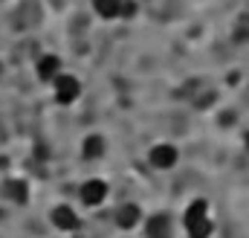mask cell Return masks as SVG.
Listing matches in <instances>:
<instances>
[{
    "label": "cell",
    "instance_id": "cell-5",
    "mask_svg": "<svg viewBox=\"0 0 249 238\" xmlns=\"http://www.w3.org/2000/svg\"><path fill=\"white\" fill-rule=\"evenodd\" d=\"M53 93H55V102L58 105H72L81 96V81L75 76H70V73H61L53 81Z\"/></svg>",
    "mask_w": 249,
    "mask_h": 238
},
{
    "label": "cell",
    "instance_id": "cell-8",
    "mask_svg": "<svg viewBox=\"0 0 249 238\" xmlns=\"http://www.w3.org/2000/svg\"><path fill=\"white\" fill-rule=\"evenodd\" d=\"M105 151H107L105 137H99V134L84 137V142H81V157H84V160H102V157H105Z\"/></svg>",
    "mask_w": 249,
    "mask_h": 238
},
{
    "label": "cell",
    "instance_id": "cell-13",
    "mask_svg": "<svg viewBox=\"0 0 249 238\" xmlns=\"http://www.w3.org/2000/svg\"><path fill=\"white\" fill-rule=\"evenodd\" d=\"M244 148H247V151H249V131H247V134H244Z\"/></svg>",
    "mask_w": 249,
    "mask_h": 238
},
{
    "label": "cell",
    "instance_id": "cell-11",
    "mask_svg": "<svg viewBox=\"0 0 249 238\" xmlns=\"http://www.w3.org/2000/svg\"><path fill=\"white\" fill-rule=\"evenodd\" d=\"M6 195H9L15 203H26V200H29V186H26V180H9V183H6Z\"/></svg>",
    "mask_w": 249,
    "mask_h": 238
},
{
    "label": "cell",
    "instance_id": "cell-9",
    "mask_svg": "<svg viewBox=\"0 0 249 238\" xmlns=\"http://www.w3.org/2000/svg\"><path fill=\"white\" fill-rule=\"evenodd\" d=\"M38 79L41 81H55L58 76H61V61H58V56H44V59H38Z\"/></svg>",
    "mask_w": 249,
    "mask_h": 238
},
{
    "label": "cell",
    "instance_id": "cell-3",
    "mask_svg": "<svg viewBox=\"0 0 249 238\" xmlns=\"http://www.w3.org/2000/svg\"><path fill=\"white\" fill-rule=\"evenodd\" d=\"M177 160H180V151H177V145H171V142H157V145L148 151V163H151L157 172L174 169Z\"/></svg>",
    "mask_w": 249,
    "mask_h": 238
},
{
    "label": "cell",
    "instance_id": "cell-7",
    "mask_svg": "<svg viewBox=\"0 0 249 238\" xmlns=\"http://www.w3.org/2000/svg\"><path fill=\"white\" fill-rule=\"evenodd\" d=\"M50 221H53V227L61 230V233H75V230L81 227L78 212H75L72 206H67V203H58V206L50 212Z\"/></svg>",
    "mask_w": 249,
    "mask_h": 238
},
{
    "label": "cell",
    "instance_id": "cell-1",
    "mask_svg": "<svg viewBox=\"0 0 249 238\" xmlns=\"http://www.w3.org/2000/svg\"><path fill=\"white\" fill-rule=\"evenodd\" d=\"M183 230L188 238H212L214 236V218H212V203L206 198L188 200L183 209Z\"/></svg>",
    "mask_w": 249,
    "mask_h": 238
},
{
    "label": "cell",
    "instance_id": "cell-12",
    "mask_svg": "<svg viewBox=\"0 0 249 238\" xmlns=\"http://www.w3.org/2000/svg\"><path fill=\"white\" fill-rule=\"evenodd\" d=\"M139 12V3L136 0H122V18H133Z\"/></svg>",
    "mask_w": 249,
    "mask_h": 238
},
{
    "label": "cell",
    "instance_id": "cell-2",
    "mask_svg": "<svg viewBox=\"0 0 249 238\" xmlns=\"http://www.w3.org/2000/svg\"><path fill=\"white\" fill-rule=\"evenodd\" d=\"M107 195H110V186H107L102 178H90V180H84V183L78 186V198H81V203L90 206V209L102 206V203L107 200Z\"/></svg>",
    "mask_w": 249,
    "mask_h": 238
},
{
    "label": "cell",
    "instance_id": "cell-10",
    "mask_svg": "<svg viewBox=\"0 0 249 238\" xmlns=\"http://www.w3.org/2000/svg\"><path fill=\"white\" fill-rule=\"evenodd\" d=\"M93 12L102 20H116L122 18V0H93Z\"/></svg>",
    "mask_w": 249,
    "mask_h": 238
},
{
    "label": "cell",
    "instance_id": "cell-4",
    "mask_svg": "<svg viewBox=\"0 0 249 238\" xmlns=\"http://www.w3.org/2000/svg\"><path fill=\"white\" fill-rule=\"evenodd\" d=\"M142 221H145V212H142V206L139 203H119L116 206V212H113V224L124 230V233H130V230H136V227H142Z\"/></svg>",
    "mask_w": 249,
    "mask_h": 238
},
{
    "label": "cell",
    "instance_id": "cell-6",
    "mask_svg": "<svg viewBox=\"0 0 249 238\" xmlns=\"http://www.w3.org/2000/svg\"><path fill=\"white\" fill-rule=\"evenodd\" d=\"M142 227H145V236H148V238H171V236H174V224H171V215H165V212H154V215H145Z\"/></svg>",
    "mask_w": 249,
    "mask_h": 238
}]
</instances>
